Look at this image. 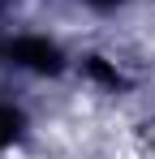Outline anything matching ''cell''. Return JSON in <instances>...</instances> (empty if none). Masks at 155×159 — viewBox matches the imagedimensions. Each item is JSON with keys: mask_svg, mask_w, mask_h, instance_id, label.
I'll list each match as a JSON object with an SVG mask.
<instances>
[{"mask_svg": "<svg viewBox=\"0 0 155 159\" xmlns=\"http://www.w3.org/2000/svg\"><path fill=\"white\" fill-rule=\"evenodd\" d=\"M4 56H9L13 65L30 69V73H60V69H65L60 48L48 43V39H13V43L4 48Z\"/></svg>", "mask_w": 155, "mask_h": 159, "instance_id": "6da1fadb", "label": "cell"}, {"mask_svg": "<svg viewBox=\"0 0 155 159\" xmlns=\"http://www.w3.org/2000/svg\"><path fill=\"white\" fill-rule=\"evenodd\" d=\"M22 129H26L22 112H17V107H9V103H0V151H4V146H13V142L22 138Z\"/></svg>", "mask_w": 155, "mask_h": 159, "instance_id": "7a4b0ae2", "label": "cell"}, {"mask_svg": "<svg viewBox=\"0 0 155 159\" xmlns=\"http://www.w3.org/2000/svg\"><path fill=\"white\" fill-rule=\"evenodd\" d=\"M86 73H91L95 82H103V86H112V90L121 86V73H116V69H112L103 56H86Z\"/></svg>", "mask_w": 155, "mask_h": 159, "instance_id": "3957f363", "label": "cell"}, {"mask_svg": "<svg viewBox=\"0 0 155 159\" xmlns=\"http://www.w3.org/2000/svg\"><path fill=\"white\" fill-rule=\"evenodd\" d=\"M86 4H91V9H99V13H112V9H121L125 0H86Z\"/></svg>", "mask_w": 155, "mask_h": 159, "instance_id": "277c9868", "label": "cell"}]
</instances>
